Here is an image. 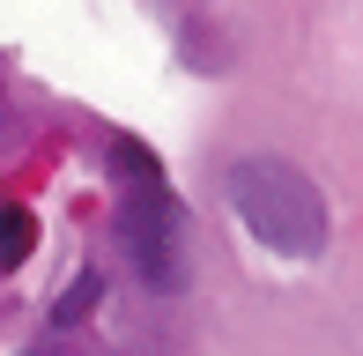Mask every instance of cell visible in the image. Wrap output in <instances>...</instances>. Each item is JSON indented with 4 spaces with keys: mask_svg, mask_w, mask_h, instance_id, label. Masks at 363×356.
<instances>
[{
    "mask_svg": "<svg viewBox=\"0 0 363 356\" xmlns=\"http://www.w3.org/2000/svg\"><path fill=\"white\" fill-rule=\"evenodd\" d=\"M96 297H104V274H96V267H82L74 282H67V297L52 304V327H74V319H89V312H96Z\"/></svg>",
    "mask_w": 363,
    "mask_h": 356,
    "instance_id": "obj_4",
    "label": "cell"
},
{
    "mask_svg": "<svg viewBox=\"0 0 363 356\" xmlns=\"http://www.w3.org/2000/svg\"><path fill=\"white\" fill-rule=\"evenodd\" d=\"M230 208L282 260H319L326 238H334V208H326L319 178L289 156H238L230 164Z\"/></svg>",
    "mask_w": 363,
    "mask_h": 356,
    "instance_id": "obj_1",
    "label": "cell"
},
{
    "mask_svg": "<svg viewBox=\"0 0 363 356\" xmlns=\"http://www.w3.org/2000/svg\"><path fill=\"white\" fill-rule=\"evenodd\" d=\"M111 171H119L126 201H119V252L156 297H171L186 282V230H178V201L163 186V164L141 141H111Z\"/></svg>",
    "mask_w": 363,
    "mask_h": 356,
    "instance_id": "obj_2",
    "label": "cell"
},
{
    "mask_svg": "<svg viewBox=\"0 0 363 356\" xmlns=\"http://www.w3.org/2000/svg\"><path fill=\"white\" fill-rule=\"evenodd\" d=\"M30 245H38V216H30L23 201H8V193H0V274L23 267Z\"/></svg>",
    "mask_w": 363,
    "mask_h": 356,
    "instance_id": "obj_3",
    "label": "cell"
}]
</instances>
